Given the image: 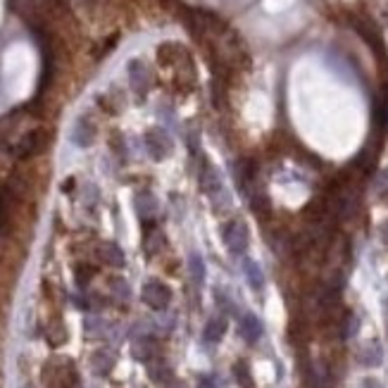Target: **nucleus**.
I'll use <instances>...</instances> for the list:
<instances>
[{
    "mask_svg": "<svg viewBox=\"0 0 388 388\" xmlns=\"http://www.w3.org/2000/svg\"><path fill=\"white\" fill-rule=\"evenodd\" d=\"M91 3H98V0H91Z\"/></svg>",
    "mask_w": 388,
    "mask_h": 388,
    "instance_id": "393cba45",
    "label": "nucleus"
},
{
    "mask_svg": "<svg viewBox=\"0 0 388 388\" xmlns=\"http://www.w3.org/2000/svg\"><path fill=\"white\" fill-rule=\"evenodd\" d=\"M46 146H48V131L43 127H31L24 133H19V138L12 143L10 155L17 157V160H29V157L46 151Z\"/></svg>",
    "mask_w": 388,
    "mask_h": 388,
    "instance_id": "f257e3e1",
    "label": "nucleus"
},
{
    "mask_svg": "<svg viewBox=\"0 0 388 388\" xmlns=\"http://www.w3.org/2000/svg\"><path fill=\"white\" fill-rule=\"evenodd\" d=\"M136 210L138 215H141V220L151 222L153 217L157 215V210H160V205H157V198L153 196L151 191H143L136 196Z\"/></svg>",
    "mask_w": 388,
    "mask_h": 388,
    "instance_id": "f8f14e48",
    "label": "nucleus"
},
{
    "mask_svg": "<svg viewBox=\"0 0 388 388\" xmlns=\"http://www.w3.org/2000/svg\"><path fill=\"white\" fill-rule=\"evenodd\" d=\"M243 274H246V281H248V286H250L253 291H255V293L265 291L267 279H265V272H262L260 262H255L253 257H243Z\"/></svg>",
    "mask_w": 388,
    "mask_h": 388,
    "instance_id": "9b49d317",
    "label": "nucleus"
},
{
    "mask_svg": "<svg viewBox=\"0 0 388 388\" xmlns=\"http://www.w3.org/2000/svg\"><path fill=\"white\" fill-rule=\"evenodd\" d=\"M238 336H241L248 346H255V343L262 341V336H265V324H262V320L255 312H243V315L238 317Z\"/></svg>",
    "mask_w": 388,
    "mask_h": 388,
    "instance_id": "423d86ee",
    "label": "nucleus"
},
{
    "mask_svg": "<svg viewBox=\"0 0 388 388\" xmlns=\"http://www.w3.org/2000/svg\"><path fill=\"white\" fill-rule=\"evenodd\" d=\"M91 367H93V372H96L98 376H107L112 372V367H114V355L110 350H98L96 355H93V360H91Z\"/></svg>",
    "mask_w": 388,
    "mask_h": 388,
    "instance_id": "4468645a",
    "label": "nucleus"
},
{
    "mask_svg": "<svg viewBox=\"0 0 388 388\" xmlns=\"http://www.w3.org/2000/svg\"><path fill=\"white\" fill-rule=\"evenodd\" d=\"M384 312H386V320H388V296H386V302H384Z\"/></svg>",
    "mask_w": 388,
    "mask_h": 388,
    "instance_id": "5701e85b",
    "label": "nucleus"
},
{
    "mask_svg": "<svg viewBox=\"0 0 388 388\" xmlns=\"http://www.w3.org/2000/svg\"><path fill=\"white\" fill-rule=\"evenodd\" d=\"M379 236H381V241H384L386 246H388V220L381 222V227H379Z\"/></svg>",
    "mask_w": 388,
    "mask_h": 388,
    "instance_id": "4be33fe9",
    "label": "nucleus"
},
{
    "mask_svg": "<svg viewBox=\"0 0 388 388\" xmlns=\"http://www.w3.org/2000/svg\"><path fill=\"white\" fill-rule=\"evenodd\" d=\"M141 298L151 310L162 312L167 310L169 302H172V288H169L165 281H160V279H148L141 288Z\"/></svg>",
    "mask_w": 388,
    "mask_h": 388,
    "instance_id": "7ed1b4c3",
    "label": "nucleus"
},
{
    "mask_svg": "<svg viewBox=\"0 0 388 388\" xmlns=\"http://www.w3.org/2000/svg\"><path fill=\"white\" fill-rule=\"evenodd\" d=\"M129 83L136 93H146L151 88V72L141 60H131L129 62Z\"/></svg>",
    "mask_w": 388,
    "mask_h": 388,
    "instance_id": "9d476101",
    "label": "nucleus"
},
{
    "mask_svg": "<svg viewBox=\"0 0 388 388\" xmlns=\"http://www.w3.org/2000/svg\"><path fill=\"white\" fill-rule=\"evenodd\" d=\"M227 329H229L227 317L224 315L210 317V320L205 322V326H203V343H207V346H217V343H222V338L227 336Z\"/></svg>",
    "mask_w": 388,
    "mask_h": 388,
    "instance_id": "0eeeda50",
    "label": "nucleus"
},
{
    "mask_svg": "<svg viewBox=\"0 0 388 388\" xmlns=\"http://www.w3.org/2000/svg\"><path fill=\"white\" fill-rule=\"evenodd\" d=\"M22 388H34V386H31V384H24Z\"/></svg>",
    "mask_w": 388,
    "mask_h": 388,
    "instance_id": "b1692460",
    "label": "nucleus"
},
{
    "mask_svg": "<svg viewBox=\"0 0 388 388\" xmlns=\"http://www.w3.org/2000/svg\"><path fill=\"white\" fill-rule=\"evenodd\" d=\"M233 376H236L238 386L241 388H253V374H250V367H248L246 360H238L236 365H233Z\"/></svg>",
    "mask_w": 388,
    "mask_h": 388,
    "instance_id": "dca6fc26",
    "label": "nucleus"
},
{
    "mask_svg": "<svg viewBox=\"0 0 388 388\" xmlns=\"http://www.w3.org/2000/svg\"><path fill=\"white\" fill-rule=\"evenodd\" d=\"M201 388H220V379H217V374L201 376Z\"/></svg>",
    "mask_w": 388,
    "mask_h": 388,
    "instance_id": "aec40b11",
    "label": "nucleus"
},
{
    "mask_svg": "<svg viewBox=\"0 0 388 388\" xmlns=\"http://www.w3.org/2000/svg\"><path fill=\"white\" fill-rule=\"evenodd\" d=\"M357 388H384L379 379H374V376H365V379L357 384Z\"/></svg>",
    "mask_w": 388,
    "mask_h": 388,
    "instance_id": "412c9836",
    "label": "nucleus"
},
{
    "mask_svg": "<svg viewBox=\"0 0 388 388\" xmlns=\"http://www.w3.org/2000/svg\"><path fill=\"white\" fill-rule=\"evenodd\" d=\"M186 265H188V274H191L193 283H196V286H203V283H205V276H207L205 257H203L201 253H191Z\"/></svg>",
    "mask_w": 388,
    "mask_h": 388,
    "instance_id": "ddd939ff",
    "label": "nucleus"
},
{
    "mask_svg": "<svg viewBox=\"0 0 388 388\" xmlns=\"http://www.w3.org/2000/svg\"><path fill=\"white\" fill-rule=\"evenodd\" d=\"M374 193H376V198H379L381 203H388V169L379 172V177H376Z\"/></svg>",
    "mask_w": 388,
    "mask_h": 388,
    "instance_id": "a211bd4d",
    "label": "nucleus"
},
{
    "mask_svg": "<svg viewBox=\"0 0 388 388\" xmlns=\"http://www.w3.org/2000/svg\"><path fill=\"white\" fill-rule=\"evenodd\" d=\"M133 355L143 362H151L155 357V341L151 336H141L136 343H133Z\"/></svg>",
    "mask_w": 388,
    "mask_h": 388,
    "instance_id": "2eb2a0df",
    "label": "nucleus"
},
{
    "mask_svg": "<svg viewBox=\"0 0 388 388\" xmlns=\"http://www.w3.org/2000/svg\"><path fill=\"white\" fill-rule=\"evenodd\" d=\"M96 255H98V260H101L103 265H107V267H117V270H119V267H124V250L114 241H101V243H98Z\"/></svg>",
    "mask_w": 388,
    "mask_h": 388,
    "instance_id": "1a4fd4ad",
    "label": "nucleus"
},
{
    "mask_svg": "<svg viewBox=\"0 0 388 388\" xmlns=\"http://www.w3.org/2000/svg\"><path fill=\"white\" fill-rule=\"evenodd\" d=\"M222 238L227 250L233 257H246L248 246H250V229L243 220H231L222 227Z\"/></svg>",
    "mask_w": 388,
    "mask_h": 388,
    "instance_id": "f03ea898",
    "label": "nucleus"
},
{
    "mask_svg": "<svg viewBox=\"0 0 388 388\" xmlns=\"http://www.w3.org/2000/svg\"><path fill=\"white\" fill-rule=\"evenodd\" d=\"M143 143H146V151L153 160H165L169 153H172V138H169V133L160 127L148 129L146 136H143Z\"/></svg>",
    "mask_w": 388,
    "mask_h": 388,
    "instance_id": "20e7f679",
    "label": "nucleus"
},
{
    "mask_svg": "<svg viewBox=\"0 0 388 388\" xmlns=\"http://www.w3.org/2000/svg\"><path fill=\"white\" fill-rule=\"evenodd\" d=\"M96 131L98 129L91 117H79L72 129V141L77 143L79 148H88L93 141H96Z\"/></svg>",
    "mask_w": 388,
    "mask_h": 388,
    "instance_id": "6e6552de",
    "label": "nucleus"
},
{
    "mask_svg": "<svg viewBox=\"0 0 388 388\" xmlns=\"http://www.w3.org/2000/svg\"><path fill=\"white\" fill-rule=\"evenodd\" d=\"M384 346H381L379 338H367V341L360 343V348H357V362H360V367H365V370H376V367L384 365Z\"/></svg>",
    "mask_w": 388,
    "mask_h": 388,
    "instance_id": "39448f33",
    "label": "nucleus"
},
{
    "mask_svg": "<svg viewBox=\"0 0 388 388\" xmlns=\"http://www.w3.org/2000/svg\"><path fill=\"white\" fill-rule=\"evenodd\" d=\"M110 291L114 298H119V300H129V296H131V291H129V283L124 281L122 276H112L110 279Z\"/></svg>",
    "mask_w": 388,
    "mask_h": 388,
    "instance_id": "f3484780",
    "label": "nucleus"
},
{
    "mask_svg": "<svg viewBox=\"0 0 388 388\" xmlns=\"http://www.w3.org/2000/svg\"><path fill=\"white\" fill-rule=\"evenodd\" d=\"M360 333V317L355 312L346 317V324H343V338H355Z\"/></svg>",
    "mask_w": 388,
    "mask_h": 388,
    "instance_id": "6ab92c4d",
    "label": "nucleus"
}]
</instances>
